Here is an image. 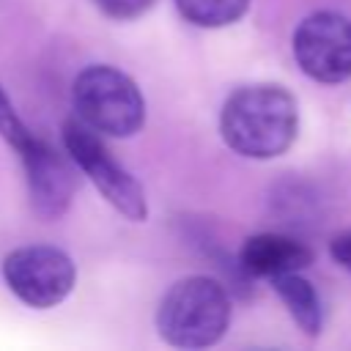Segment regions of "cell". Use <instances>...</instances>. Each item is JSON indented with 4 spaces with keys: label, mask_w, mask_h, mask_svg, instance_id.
<instances>
[{
    "label": "cell",
    "mask_w": 351,
    "mask_h": 351,
    "mask_svg": "<svg viewBox=\"0 0 351 351\" xmlns=\"http://www.w3.org/2000/svg\"><path fill=\"white\" fill-rule=\"evenodd\" d=\"M225 145L244 159H274L299 134L296 99L282 85H244L233 90L219 112Z\"/></svg>",
    "instance_id": "6da1fadb"
},
{
    "label": "cell",
    "mask_w": 351,
    "mask_h": 351,
    "mask_svg": "<svg viewBox=\"0 0 351 351\" xmlns=\"http://www.w3.org/2000/svg\"><path fill=\"white\" fill-rule=\"evenodd\" d=\"M230 326V296L222 282L192 274L167 288L156 307L159 337L176 348H208Z\"/></svg>",
    "instance_id": "7a4b0ae2"
},
{
    "label": "cell",
    "mask_w": 351,
    "mask_h": 351,
    "mask_svg": "<svg viewBox=\"0 0 351 351\" xmlns=\"http://www.w3.org/2000/svg\"><path fill=\"white\" fill-rule=\"evenodd\" d=\"M71 104L77 121L107 137H132L145 123V99L137 82L107 63L88 66L77 74Z\"/></svg>",
    "instance_id": "3957f363"
},
{
    "label": "cell",
    "mask_w": 351,
    "mask_h": 351,
    "mask_svg": "<svg viewBox=\"0 0 351 351\" xmlns=\"http://www.w3.org/2000/svg\"><path fill=\"white\" fill-rule=\"evenodd\" d=\"M63 145L71 162L82 170V176L101 192V197L126 219L143 222L148 217V200L137 178L121 167L104 143L96 137L93 129H88L82 121H66L63 123Z\"/></svg>",
    "instance_id": "277c9868"
},
{
    "label": "cell",
    "mask_w": 351,
    "mask_h": 351,
    "mask_svg": "<svg viewBox=\"0 0 351 351\" xmlns=\"http://www.w3.org/2000/svg\"><path fill=\"white\" fill-rule=\"evenodd\" d=\"M3 282L8 291L33 310L58 307L77 282V266L60 247L30 244L11 250L3 258Z\"/></svg>",
    "instance_id": "5b68a950"
},
{
    "label": "cell",
    "mask_w": 351,
    "mask_h": 351,
    "mask_svg": "<svg viewBox=\"0 0 351 351\" xmlns=\"http://www.w3.org/2000/svg\"><path fill=\"white\" fill-rule=\"evenodd\" d=\"M296 66L315 82L340 85L351 80V19L340 11L307 14L291 38Z\"/></svg>",
    "instance_id": "8992f818"
},
{
    "label": "cell",
    "mask_w": 351,
    "mask_h": 351,
    "mask_svg": "<svg viewBox=\"0 0 351 351\" xmlns=\"http://www.w3.org/2000/svg\"><path fill=\"white\" fill-rule=\"evenodd\" d=\"M25 165V181L30 206L41 219H60L74 197L77 181L71 165L41 137L33 140L19 151Z\"/></svg>",
    "instance_id": "52a82bcc"
},
{
    "label": "cell",
    "mask_w": 351,
    "mask_h": 351,
    "mask_svg": "<svg viewBox=\"0 0 351 351\" xmlns=\"http://www.w3.org/2000/svg\"><path fill=\"white\" fill-rule=\"evenodd\" d=\"M241 269L255 277H277L288 271H302L313 263V250L302 241L280 233H258L250 236L239 252Z\"/></svg>",
    "instance_id": "ba28073f"
},
{
    "label": "cell",
    "mask_w": 351,
    "mask_h": 351,
    "mask_svg": "<svg viewBox=\"0 0 351 351\" xmlns=\"http://www.w3.org/2000/svg\"><path fill=\"white\" fill-rule=\"evenodd\" d=\"M271 285H274L277 296L282 299V304L288 307L296 326L307 337H318L324 329V307H321V299H318L313 282L304 280L302 271H288V274L271 277Z\"/></svg>",
    "instance_id": "9c48e42d"
},
{
    "label": "cell",
    "mask_w": 351,
    "mask_h": 351,
    "mask_svg": "<svg viewBox=\"0 0 351 351\" xmlns=\"http://www.w3.org/2000/svg\"><path fill=\"white\" fill-rule=\"evenodd\" d=\"M176 8L195 27H228L247 14L250 0H176Z\"/></svg>",
    "instance_id": "30bf717a"
},
{
    "label": "cell",
    "mask_w": 351,
    "mask_h": 351,
    "mask_svg": "<svg viewBox=\"0 0 351 351\" xmlns=\"http://www.w3.org/2000/svg\"><path fill=\"white\" fill-rule=\"evenodd\" d=\"M0 137H3L11 148H16V154L33 140V132H30V129L25 126V121L16 115L11 99L5 96L3 88H0Z\"/></svg>",
    "instance_id": "8fae6325"
},
{
    "label": "cell",
    "mask_w": 351,
    "mask_h": 351,
    "mask_svg": "<svg viewBox=\"0 0 351 351\" xmlns=\"http://www.w3.org/2000/svg\"><path fill=\"white\" fill-rule=\"evenodd\" d=\"M96 8L101 14H107L110 19H118V22H129V19H137L143 16L148 8H154L156 0H93Z\"/></svg>",
    "instance_id": "7c38bea8"
},
{
    "label": "cell",
    "mask_w": 351,
    "mask_h": 351,
    "mask_svg": "<svg viewBox=\"0 0 351 351\" xmlns=\"http://www.w3.org/2000/svg\"><path fill=\"white\" fill-rule=\"evenodd\" d=\"M329 255L337 266H343L346 271H351V233H340L332 239L329 244Z\"/></svg>",
    "instance_id": "4fadbf2b"
}]
</instances>
